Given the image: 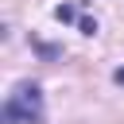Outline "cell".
<instances>
[{"label":"cell","mask_w":124,"mask_h":124,"mask_svg":"<svg viewBox=\"0 0 124 124\" xmlns=\"http://www.w3.org/2000/svg\"><path fill=\"white\" fill-rule=\"evenodd\" d=\"M4 124H43V89L35 81H19L4 101Z\"/></svg>","instance_id":"1"},{"label":"cell","mask_w":124,"mask_h":124,"mask_svg":"<svg viewBox=\"0 0 124 124\" xmlns=\"http://www.w3.org/2000/svg\"><path fill=\"white\" fill-rule=\"evenodd\" d=\"M54 19H58V23H74V19H78V8H74V4H58V8H54Z\"/></svg>","instance_id":"2"},{"label":"cell","mask_w":124,"mask_h":124,"mask_svg":"<svg viewBox=\"0 0 124 124\" xmlns=\"http://www.w3.org/2000/svg\"><path fill=\"white\" fill-rule=\"evenodd\" d=\"M78 23H81V31H85V35H93V31H97V19H89V16H85V19H78Z\"/></svg>","instance_id":"3"},{"label":"cell","mask_w":124,"mask_h":124,"mask_svg":"<svg viewBox=\"0 0 124 124\" xmlns=\"http://www.w3.org/2000/svg\"><path fill=\"white\" fill-rule=\"evenodd\" d=\"M112 81H116V85H124V66H116V74H112Z\"/></svg>","instance_id":"4"}]
</instances>
